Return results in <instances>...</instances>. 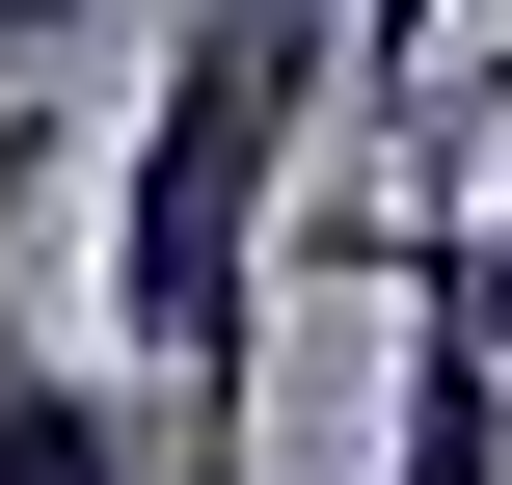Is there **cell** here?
Segmentation results:
<instances>
[{
	"label": "cell",
	"instance_id": "obj_1",
	"mask_svg": "<svg viewBox=\"0 0 512 485\" xmlns=\"http://www.w3.org/2000/svg\"><path fill=\"white\" fill-rule=\"evenodd\" d=\"M324 108H351V0H189L162 27V108L108 135V351L162 378V459H243Z\"/></svg>",
	"mask_w": 512,
	"mask_h": 485
},
{
	"label": "cell",
	"instance_id": "obj_2",
	"mask_svg": "<svg viewBox=\"0 0 512 485\" xmlns=\"http://www.w3.org/2000/svg\"><path fill=\"white\" fill-rule=\"evenodd\" d=\"M378 485H512V351L459 324V297L378 324Z\"/></svg>",
	"mask_w": 512,
	"mask_h": 485
},
{
	"label": "cell",
	"instance_id": "obj_3",
	"mask_svg": "<svg viewBox=\"0 0 512 485\" xmlns=\"http://www.w3.org/2000/svg\"><path fill=\"white\" fill-rule=\"evenodd\" d=\"M0 485H135V378H81V351H0Z\"/></svg>",
	"mask_w": 512,
	"mask_h": 485
},
{
	"label": "cell",
	"instance_id": "obj_4",
	"mask_svg": "<svg viewBox=\"0 0 512 485\" xmlns=\"http://www.w3.org/2000/svg\"><path fill=\"white\" fill-rule=\"evenodd\" d=\"M378 297H459V324L512 351V189H459V216H405V189H378Z\"/></svg>",
	"mask_w": 512,
	"mask_h": 485
},
{
	"label": "cell",
	"instance_id": "obj_5",
	"mask_svg": "<svg viewBox=\"0 0 512 485\" xmlns=\"http://www.w3.org/2000/svg\"><path fill=\"white\" fill-rule=\"evenodd\" d=\"M432 54H459V0H351V108H378V135H405V81H432Z\"/></svg>",
	"mask_w": 512,
	"mask_h": 485
},
{
	"label": "cell",
	"instance_id": "obj_6",
	"mask_svg": "<svg viewBox=\"0 0 512 485\" xmlns=\"http://www.w3.org/2000/svg\"><path fill=\"white\" fill-rule=\"evenodd\" d=\"M27 27H81V0H0V54H27Z\"/></svg>",
	"mask_w": 512,
	"mask_h": 485
},
{
	"label": "cell",
	"instance_id": "obj_7",
	"mask_svg": "<svg viewBox=\"0 0 512 485\" xmlns=\"http://www.w3.org/2000/svg\"><path fill=\"white\" fill-rule=\"evenodd\" d=\"M162 485H270V459H162Z\"/></svg>",
	"mask_w": 512,
	"mask_h": 485
}]
</instances>
